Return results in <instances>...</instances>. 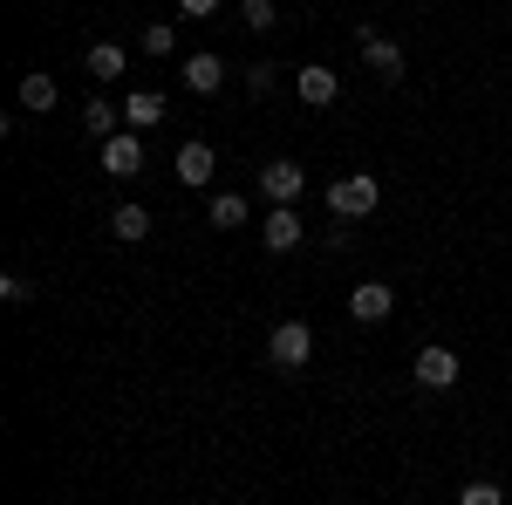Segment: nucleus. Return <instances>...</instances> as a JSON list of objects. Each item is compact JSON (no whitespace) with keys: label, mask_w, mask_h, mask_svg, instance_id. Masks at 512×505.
<instances>
[{"label":"nucleus","mask_w":512,"mask_h":505,"mask_svg":"<svg viewBox=\"0 0 512 505\" xmlns=\"http://www.w3.org/2000/svg\"><path fill=\"white\" fill-rule=\"evenodd\" d=\"M376 205H383V185H376L369 171H349V178L328 185V212H335V219H369Z\"/></svg>","instance_id":"1"},{"label":"nucleus","mask_w":512,"mask_h":505,"mask_svg":"<svg viewBox=\"0 0 512 505\" xmlns=\"http://www.w3.org/2000/svg\"><path fill=\"white\" fill-rule=\"evenodd\" d=\"M267 362L274 369H308L315 362V328L308 321H280L274 335H267Z\"/></svg>","instance_id":"2"},{"label":"nucleus","mask_w":512,"mask_h":505,"mask_svg":"<svg viewBox=\"0 0 512 505\" xmlns=\"http://www.w3.org/2000/svg\"><path fill=\"white\" fill-rule=\"evenodd\" d=\"M355 48H362V69H376L383 82H403V69H410V62H403V48H396L390 35H376V28H362Z\"/></svg>","instance_id":"3"},{"label":"nucleus","mask_w":512,"mask_h":505,"mask_svg":"<svg viewBox=\"0 0 512 505\" xmlns=\"http://www.w3.org/2000/svg\"><path fill=\"white\" fill-rule=\"evenodd\" d=\"M410 369H417V383H424V389H451V383H458V369H465V362H458V349H444V342H424Z\"/></svg>","instance_id":"4"},{"label":"nucleus","mask_w":512,"mask_h":505,"mask_svg":"<svg viewBox=\"0 0 512 505\" xmlns=\"http://www.w3.org/2000/svg\"><path fill=\"white\" fill-rule=\"evenodd\" d=\"M301 192H308V171H301L294 157H274V164L260 171V198H274V205H294Z\"/></svg>","instance_id":"5"},{"label":"nucleus","mask_w":512,"mask_h":505,"mask_svg":"<svg viewBox=\"0 0 512 505\" xmlns=\"http://www.w3.org/2000/svg\"><path fill=\"white\" fill-rule=\"evenodd\" d=\"M349 314L362 321V328H376V321H390L396 314V294H390V280H362L349 294Z\"/></svg>","instance_id":"6"},{"label":"nucleus","mask_w":512,"mask_h":505,"mask_svg":"<svg viewBox=\"0 0 512 505\" xmlns=\"http://www.w3.org/2000/svg\"><path fill=\"white\" fill-rule=\"evenodd\" d=\"M103 171H110V178H137V171H144V130H117V137L103 144Z\"/></svg>","instance_id":"7"},{"label":"nucleus","mask_w":512,"mask_h":505,"mask_svg":"<svg viewBox=\"0 0 512 505\" xmlns=\"http://www.w3.org/2000/svg\"><path fill=\"white\" fill-rule=\"evenodd\" d=\"M294 96H301L308 110H328V103L342 96V82H335V69H321V62H308V69L294 76Z\"/></svg>","instance_id":"8"},{"label":"nucleus","mask_w":512,"mask_h":505,"mask_svg":"<svg viewBox=\"0 0 512 505\" xmlns=\"http://www.w3.org/2000/svg\"><path fill=\"white\" fill-rule=\"evenodd\" d=\"M260 246H267V253H294V246H301V212H294V205H274L267 226H260Z\"/></svg>","instance_id":"9"},{"label":"nucleus","mask_w":512,"mask_h":505,"mask_svg":"<svg viewBox=\"0 0 512 505\" xmlns=\"http://www.w3.org/2000/svg\"><path fill=\"white\" fill-rule=\"evenodd\" d=\"M158 123H164L158 89H130V96H123V130H158Z\"/></svg>","instance_id":"10"},{"label":"nucleus","mask_w":512,"mask_h":505,"mask_svg":"<svg viewBox=\"0 0 512 505\" xmlns=\"http://www.w3.org/2000/svg\"><path fill=\"white\" fill-rule=\"evenodd\" d=\"M212 171H219L212 144H178V185H212Z\"/></svg>","instance_id":"11"},{"label":"nucleus","mask_w":512,"mask_h":505,"mask_svg":"<svg viewBox=\"0 0 512 505\" xmlns=\"http://www.w3.org/2000/svg\"><path fill=\"white\" fill-rule=\"evenodd\" d=\"M205 219H212L219 233H239V226L253 219V205H246V192H212V205H205Z\"/></svg>","instance_id":"12"},{"label":"nucleus","mask_w":512,"mask_h":505,"mask_svg":"<svg viewBox=\"0 0 512 505\" xmlns=\"http://www.w3.org/2000/svg\"><path fill=\"white\" fill-rule=\"evenodd\" d=\"M82 123H89V137H96V144H110V137H117V123H123V103L89 96V103H82Z\"/></svg>","instance_id":"13"},{"label":"nucleus","mask_w":512,"mask_h":505,"mask_svg":"<svg viewBox=\"0 0 512 505\" xmlns=\"http://www.w3.org/2000/svg\"><path fill=\"white\" fill-rule=\"evenodd\" d=\"M110 233H117L123 246L151 239V205H117V212H110Z\"/></svg>","instance_id":"14"},{"label":"nucleus","mask_w":512,"mask_h":505,"mask_svg":"<svg viewBox=\"0 0 512 505\" xmlns=\"http://www.w3.org/2000/svg\"><path fill=\"white\" fill-rule=\"evenodd\" d=\"M219 82H226V62H219V55H185V89L212 96Z\"/></svg>","instance_id":"15"},{"label":"nucleus","mask_w":512,"mask_h":505,"mask_svg":"<svg viewBox=\"0 0 512 505\" xmlns=\"http://www.w3.org/2000/svg\"><path fill=\"white\" fill-rule=\"evenodd\" d=\"M123 69H130V55H123L117 41H89V76L96 82H117Z\"/></svg>","instance_id":"16"},{"label":"nucleus","mask_w":512,"mask_h":505,"mask_svg":"<svg viewBox=\"0 0 512 505\" xmlns=\"http://www.w3.org/2000/svg\"><path fill=\"white\" fill-rule=\"evenodd\" d=\"M14 96H21V110H55V96H62V89H55V76H21L14 82Z\"/></svg>","instance_id":"17"},{"label":"nucleus","mask_w":512,"mask_h":505,"mask_svg":"<svg viewBox=\"0 0 512 505\" xmlns=\"http://www.w3.org/2000/svg\"><path fill=\"white\" fill-rule=\"evenodd\" d=\"M458 505H506V492H499L492 478H472V485L458 492Z\"/></svg>","instance_id":"18"},{"label":"nucleus","mask_w":512,"mask_h":505,"mask_svg":"<svg viewBox=\"0 0 512 505\" xmlns=\"http://www.w3.org/2000/svg\"><path fill=\"white\" fill-rule=\"evenodd\" d=\"M0 301H14V308L35 301V280H28V273H7V280H0Z\"/></svg>","instance_id":"19"},{"label":"nucleus","mask_w":512,"mask_h":505,"mask_svg":"<svg viewBox=\"0 0 512 505\" xmlns=\"http://www.w3.org/2000/svg\"><path fill=\"white\" fill-rule=\"evenodd\" d=\"M239 14H246V28H260V35L274 28V0H239Z\"/></svg>","instance_id":"20"},{"label":"nucleus","mask_w":512,"mask_h":505,"mask_svg":"<svg viewBox=\"0 0 512 505\" xmlns=\"http://www.w3.org/2000/svg\"><path fill=\"white\" fill-rule=\"evenodd\" d=\"M355 239V219H335V226H328V233H321V246H328V253H342V246H349Z\"/></svg>","instance_id":"21"},{"label":"nucleus","mask_w":512,"mask_h":505,"mask_svg":"<svg viewBox=\"0 0 512 505\" xmlns=\"http://www.w3.org/2000/svg\"><path fill=\"white\" fill-rule=\"evenodd\" d=\"M246 89L267 96V89H274V62H253V69H246Z\"/></svg>","instance_id":"22"},{"label":"nucleus","mask_w":512,"mask_h":505,"mask_svg":"<svg viewBox=\"0 0 512 505\" xmlns=\"http://www.w3.org/2000/svg\"><path fill=\"white\" fill-rule=\"evenodd\" d=\"M171 48H178L171 28H151V35H144V55H171Z\"/></svg>","instance_id":"23"},{"label":"nucleus","mask_w":512,"mask_h":505,"mask_svg":"<svg viewBox=\"0 0 512 505\" xmlns=\"http://www.w3.org/2000/svg\"><path fill=\"white\" fill-rule=\"evenodd\" d=\"M178 14H219V0H178Z\"/></svg>","instance_id":"24"}]
</instances>
